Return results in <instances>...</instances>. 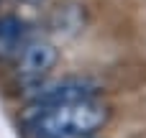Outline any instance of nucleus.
Masks as SVG:
<instances>
[{
    "label": "nucleus",
    "mask_w": 146,
    "mask_h": 138,
    "mask_svg": "<svg viewBox=\"0 0 146 138\" xmlns=\"http://www.w3.org/2000/svg\"><path fill=\"white\" fill-rule=\"evenodd\" d=\"M108 108L98 97H82L56 105H31L26 118L33 138H82L108 123Z\"/></svg>",
    "instance_id": "f257e3e1"
},
{
    "label": "nucleus",
    "mask_w": 146,
    "mask_h": 138,
    "mask_svg": "<svg viewBox=\"0 0 146 138\" xmlns=\"http://www.w3.org/2000/svg\"><path fill=\"white\" fill-rule=\"evenodd\" d=\"M100 92V85L85 77H67L59 82L49 85H36L28 95L31 105H56V102H69V100H82V97H95Z\"/></svg>",
    "instance_id": "f03ea898"
},
{
    "label": "nucleus",
    "mask_w": 146,
    "mask_h": 138,
    "mask_svg": "<svg viewBox=\"0 0 146 138\" xmlns=\"http://www.w3.org/2000/svg\"><path fill=\"white\" fill-rule=\"evenodd\" d=\"M15 59H18V74L28 82H38L44 74H49L56 67L59 49L46 38H28Z\"/></svg>",
    "instance_id": "7ed1b4c3"
},
{
    "label": "nucleus",
    "mask_w": 146,
    "mask_h": 138,
    "mask_svg": "<svg viewBox=\"0 0 146 138\" xmlns=\"http://www.w3.org/2000/svg\"><path fill=\"white\" fill-rule=\"evenodd\" d=\"M28 41L26 23L15 15L0 18V59H13L21 54V49Z\"/></svg>",
    "instance_id": "20e7f679"
},
{
    "label": "nucleus",
    "mask_w": 146,
    "mask_h": 138,
    "mask_svg": "<svg viewBox=\"0 0 146 138\" xmlns=\"http://www.w3.org/2000/svg\"><path fill=\"white\" fill-rule=\"evenodd\" d=\"M82 138H98V136H95V133H92V136H82Z\"/></svg>",
    "instance_id": "39448f33"
}]
</instances>
